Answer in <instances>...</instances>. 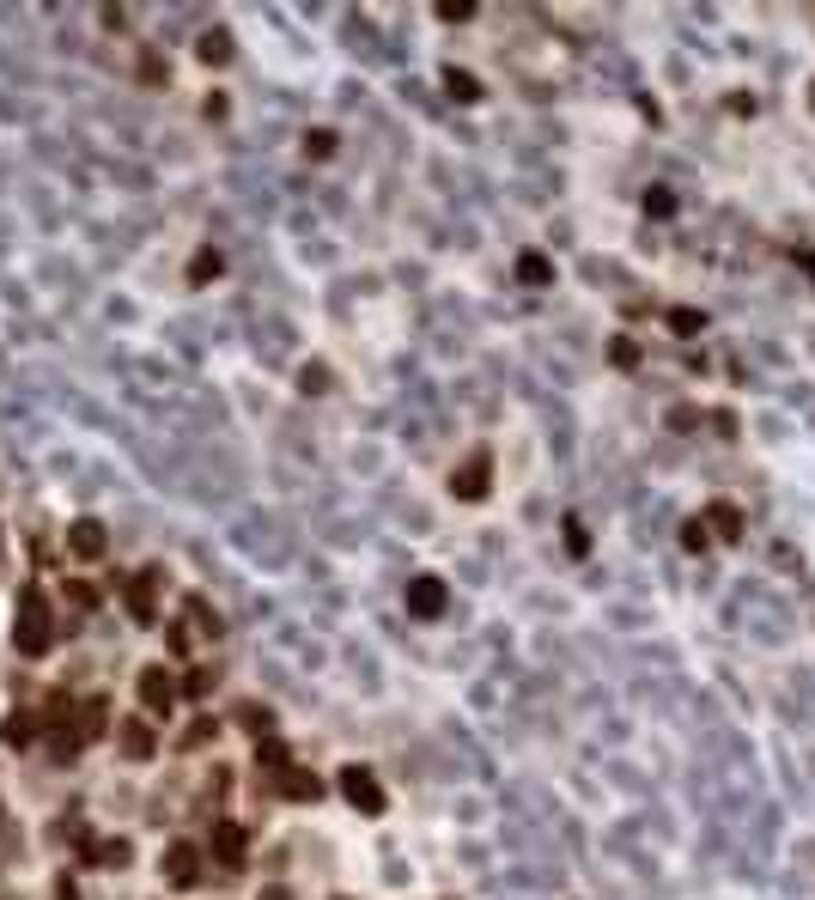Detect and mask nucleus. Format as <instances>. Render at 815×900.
<instances>
[{"label": "nucleus", "instance_id": "1", "mask_svg": "<svg viewBox=\"0 0 815 900\" xmlns=\"http://www.w3.org/2000/svg\"><path fill=\"white\" fill-rule=\"evenodd\" d=\"M49 639H55V609H49V596L31 584L19 596V615H13V645H19V657H43Z\"/></svg>", "mask_w": 815, "mask_h": 900}, {"label": "nucleus", "instance_id": "2", "mask_svg": "<svg viewBox=\"0 0 815 900\" xmlns=\"http://www.w3.org/2000/svg\"><path fill=\"white\" fill-rule=\"evenodd\" d=\"M134 694H140V712L146 718H171V706L183 700V688L171 682V675L153 663V669H140V682H134Z\"/></svg>", "mask_w": 815, "mask_h": 900}, {"label": "nucleus", "instance_id": "3", "mask_svg": "<svg viewBox=\"0 0 815 900\" xmlns=\"http://www.w3.org/2000/svg\"><path fill=\"white\" fill-rule=\"evenodd\" d=\"M341 797L359 809V815H384L390 809V797H384V785L365 773V767H341Z\"/></svg>", "mask_w": 815, "mask_h": 900}, {"label": "nucleus", "instance_id": "4", "mask_svg": "<svg viewBox=\"0 0 815 900\" xmlns=\"http://www.w3.org/2000/svg\"><path fill=\"white\" fill-rule=\"evenodd\" d=\"M159 578H165L159 566H140V572L128 578V615H134L140 627L159 621Z\"/></svg>", "mask_w": 815, "mask_h": 900}, {"label": "nucleus", "instance_id": "5", "mask_svg": "<svg viewBox=\"0 0 815 900\" xmlns=\"http://www.w3.org/2000/svg\"><path fill=\"white\" fill-rule=\"evenodd\" d=\"M444 609H451V590H444V578H432V572L408 578V615H420V621H438Z\"/></svg>", "mask_w": 815, "mask_h": 900}, {"label": "nucleus", "instance_id": "6", "mask_svg": "<svg viewBox=\"0 0 815 900\" xmlns=\"http://www.w3.org/2000/svg\"><path fill=\"white\" fill-rule=\"evenodd\" d=\"M67 554L73 560H104L110 554V530H104L98 517H73L67 523Z\"/></svg>", "mask_w": 815, "mask_h": 900}, {"label": "nucleus", "instance_id": "7", "mask_svg": "<svg viewBox=\"0 0 815 900\" xmlns=\"http://www.w3.org/2000/svg\"><path fill=\"white\" fill-rule=\"evenodd\" d=\"M487 487H493V457H487V450H475V457L451 475V493H457V499H487Z\"/></svg>", "mask_w": 815, "mask_h": 900}, {"label": "nucleus", "instance_id": "8", "mask_svg": "<svg viewBox=\"0 0 815 900\" xmlns=\"http://www.w3.org/2000/svg\"><path fill=\"white\" fill-rule=\"evenodd\" d=\"M116 742H122L128 761H153V755H159V736H153V724H146V718H122V724H116Z\"/></svg>", "mask_w": 815, "mask_h": 900}, {"label": "nucleus", "instance_id": "9", "mask_svg": "<svg viewBox=\"0 0 815 900\" xmlns=\"http://www.w3.org/2000/svg\"><path fill=\"white\" fill-rule=\"evenodd\" d=\"M165 882H177V888H189L195 876H201V846H189V840H171L165 846Z\"/></svg>", "mask_w": 815, "mask_h": 900}, {"label": "nucleus", "instance_id": "10", "mask_svg": "<svg viewBox=\"0 0 815 900\" xmlns=\"http://www.w3.org/2000/svg\"><path fill=\"white\" fill-rule=\"evenodd\" d=\"M244 828H238V821H213V834H207V852L219 858V864H244Z\"/></svg>", "mask_w": 815, "mask_h": 900}, {"label": "nucleus", "instance_id": "11", "mask_svg": "<svg viewBox=\"0 0 815 900\" xmlns=\"http://www.w3.org/2000/svg\"><path fill=\"white\" fill-rule=\"evenodd\" d=\"M110 730V700H80V706H73V736H80V742H98Z\"/></svg>", "mask_w": 815, "mask_h": 900}, {"label": "nucleus", "instance_id": "12", "mask_svg": "<svg viewBox=\"0 0 815 900\" xmlns=\"http://www.w3.org/2000/svg\"><path fill=\"white\" fill-rule=\"evenodd\" d=\"M706 530L724 536V542H736V536H743V511H736L730 499H712V505H706Z\"/></svg>", "mask_w": 815, "mask_h": 900}, {"label": "nucleus", "instance_id": "13", "mask_svg": "<svg viewBox=\"0 0 815 900\" xmlns=\"http://www.w3.org/2000/svg\"><path fill=\"white\" fill-rule=\"evenodd\" d=\"M280 791H286L292 803H317V797H323V779L305 773V767H286V773H280Z\"/></svg>", "mask_w": 815, "mask_h": 900}, {"label": "nucleus", "instance_id": "14", "mask_svg": "<svg viewBox=\"0 0 815 900\" xmlns=\"http://www.w3.org/2000/svg\"><path fill=\"white\" fill-rule=\"evenodd\" d=\"M517 280H524V286H548V280H554V262H548L542 250H524V256H517Z\"/></svg>", "mask_w": 815, "mask_h": 900}, {"label": "nucleus", "instance_id": "15", "mask_svg": "<svg viewBox=\"0 0 815 900\" xmlns=\"http://www.w3.org/2000/svg\"><path fill=\"white\" fill-rule=\"evenodd\" d=\"M226 274V256L219 250H195V262H189V286H207V280H219Z\"/></svg>", "mask_w": 815, "mask_h": 900}, {"label": "nucleus", "instance_id": "16", "mask_svg": "<svg viewBox=\"0 0 815 900\" xmlns=\"http://www.w3.org/2000/svg\"><path fill=\"white\" fill-rule=\"evenodd\" d=\"M37 736V718L31 712H13V718H0V742H13V748H25Z\"/></svg>", "mask_w": 815, "mask_h": 900}, {"label": "nucleus", "instance_id": "17", "mask_svg": "<svg viewBox=\"0 0 815 900\" xmlns=\"http://www.w3.org/2000/svg\"><path fill=\"white\" fill-rule=\"evenodd\" d=\"M444 92H451L457 104H481V80H469L463 67H451V73H444Z\"/></svg>", "mask_w": 815, "mask_h": 900}, {"label": "nucleus", "instance_id": "18", "mask_svg": "<svg viewBox=\"0 0 815 900\" xmlns=\"http://www.w3.org/2000/svg\"><path fill=\"white\" fill-rule=\"evenodd\" d=\"M195 55H201L207 67H213V61H232V37H226V31H207V37L195 43Z\"/></svg>", "mask_w": 815, "mask_h": 900}, {"label": "nucleus", "instance_id": "19", "mask_svg": "<svg viewBox=\"0 0 815 900\" xmlns=\"http://www.w3.org/2000/svg\"><path fill=\"white\" fill-rule=\"evenodd\" d=\"M670 329H676V335H682V341H694V335H700V329H706V317H700V311H694V305H676V311H670Z\"/></svg>", "mask_w": 815, "mask_h": 900}, {"label": "nucleus", "instance_id": "20", "mask_svg": "<svg viewBox=\"0 0 815 900\" xmlns=\"http://www.w3.org/2000/svg\"><path fill=\"white\" fill-rule=\"evenodd\" d=\"M213 682H219V669H207V663H201V669H189L183 700H207V694H213Z\"/></svg>", "mask_w": 815, "mask_h": 900}, {"label": "nucleus", "instance_id": "21", "mask_svg": "<svg viewBox=\"0 0 815 900\" xmlns=\"http://www.w3.org/2000/svg\"><path fill=\"white\" fill-rule=\"evenodd\" d=\"M256 761H262V767H274V773H286V767H292L286 742H256Z\"/></svg>", "mask_w": 815, "mask_h": 900}, {"label": "nucleus", "instance_id": "22", "mask_svg": "<svg viewBox=\"0 0 815 900\" xmlns=\"http://www.w3.org/2000/svg\"><path fill=\"white\" fill-rule=\"evenodd\" d=\"M706 542H712V530H706L700 517H694V523H682V548H688V554H706Z\"/></svg>", "mask_w": 815, "mask_h": 900}, {"label": "nucleus", "instance_id": "23", "mask_svg": "<svg viewBox=\"0 0 815 900\" xmlns=\"http://www.w3.org/2000/svg\"><path fill=\"white\" fill-rule=\"evenodd\" d=\"M609 359H615L621 371H633V365H639V347H633L627 335H615V341H609Z\"/></svg>", "mask_w": 815, "mask_h": 900}, {"label": "nucleus", "instance_id": "24", "mask_svg": "<svg viewBox=\"0 0 815 900\" xmlns=\"http://www.w3.org/2000/svg\"><path fill=\"white\" fill-rule=\"evenodd\" d=\"M244 730H250V736H268V730H274V712H268V706H244Z\"/></svg>", "mask_w": 815, "mask_h": 900}, {"label": "nucleus", "instance_id": "25", "mask_svg": "<svg viewBox=\"0 0 815 900\" xmlns=\"http://www.w3.org/2000/svg\"><path fill=\"white\" fill-rule=\"evenodd\" d=\"M140 80H146V86H165V80H171V67H165L159 55H140Z\"/></svg>", "mask_w": 815, "mask_h": 900}, {"label": "nucleus", "instance_id": "26", "mask_svg": "<svg viewBox=\"0 0 815 900\" xmlns=\"http://www.w3.org/2000/svg\"><path fill=\"white\" fill-rule=\"evenodd\" d=\"M645 213H657V219H670V213H676V195H670V189H651V195H645Z\"/></svg>", "mask_w": 815, "mask_h": 900}, {"label": "nucleus", "instance_id": "27", "mask_svg": "<svg viewBox=\"0 0 815 900\" xmlns=\"http://www.w3.org/2000/svg\"><path fill=\"white\" fill-rule=\"evenodd\" d=\"M566 548H572V560H584V554H590V542H584V523H578V517H566Z\"/></svg>", "mask_w": 815, "mask_h": 900}, {"label": "nucleus", "instance_id": "28", "mask_svg": "<svg viewBox=\"0 0 815 900\" xmlns=\"http://www.w3.org/2000/svg\"><path fill=\"white\" fill-rule=\"evenodd\" d=\"M67 603H80V609H98V590H92V584H80V578H73V584H67Z\"/></svg>", "mask_w": 815, "mask_h": 900}, {"label": "nucleus", "instance_id": "29", "mask_svg": "<svg viewBox=\"0 0 815 900\" xmlns=\"http://www.w3.org/2000/svg\"><path fill=\"white\" fill-rule=\"evenodd\" d=\"M305 153H311V159H329V153H335V134H305Z\"/></svg>", "mask_w": 815, "mask_h": 900}, {"label": "nucleus", "instance_id": "30", "mask_svg": "<svg viewBox=\"0 0 815 900\" xmlns=\"http://www.w3.org/2000/svg\"><path fill=\"white\" fill-rule=\"evenodd\" d=\"M213 736V718H201V724H189V736H183V748H201Z\"/></svg>", "mask_w": 815, "mask_h": 900}, {"label": "nucleus", "instance_id": "31", "mask_svg": "<svg viewBox=\"0 0 815 900\" xmlns=\"http://www.w3.org/2000/svg\"><path fill=\"white\" fill-rule=\"evenodd\" d=\"M475 7H469V0H444V7H438V19H469Z\"/></svg>", "mask_w": 815, "mask_h": 900}, {"label": "nucleus", "instance_id": "32", "mask_svg": "<svg viewBox=\"0 0 815 900\" xmlns=\"http://www.w3.org/2000/svg\"><path fill=\"white\" fill-rule=\"evenodd\" d=\"M55 900H80V888H73V876H55Z\"/></svg>", "mask_w": 815, "mask_h": 900}, {"label": "nucleus", "instance_id": "33", "mask_svg": "<svg viewBox=\"0 0 815 900\" xmlns=\"http://www.w3.org/2000/svg\"><path fill=\"white\" fill-rule=\"evenodd\" d=\"M262 900H292V894L286 888H262Z\"/></svg>", "mask_w": 815, "mask_h": 900}, {"label": "nucleus", "instance_id": "34", "mask_svg": "<svg viewBox=\"0 0 815 900\" xmlns=\"http://www.w3.org/2000/svg\"><path fill=\"white\" fill-rule=\"evenodd\" d=\"M803 274H809V280H815V250H809V256H803Z\"/></svg>", "mask_w": 815, "mask_h": 900}, {"label": "nucleus", "instance_id": "35", "mask_svg": "<svg viewBox=\"0 0 815 900\" xmlns=\"http://www.w3.org/2000/svg\"><path fill=\"white\" fill-rule=\"evenodd\" d=\"M809 110H815V86H809Z\"/></svg>", "mask_w": 815, "mask_h": 900}]
</instances>
